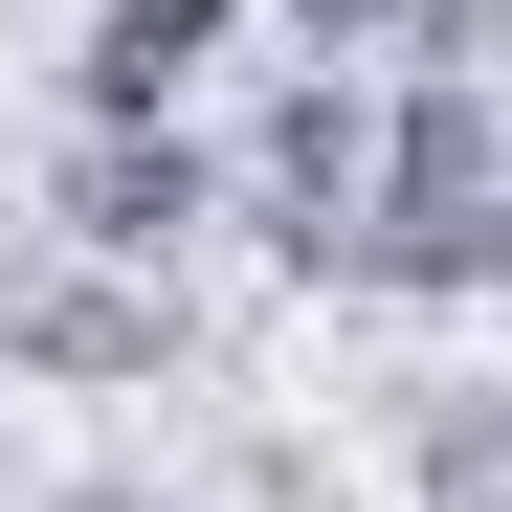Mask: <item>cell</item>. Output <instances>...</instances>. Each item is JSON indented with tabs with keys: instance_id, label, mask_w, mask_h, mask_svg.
I'll use <instances>...</instances> for the list:
<instances>
[{
	"instance_id": "cell-1",
	"label": "cell",
	"mask_w": 512,
	"mask_h": 512,
	"mask_svg": "<svg viewBox=\"0 0 512 512\" xmlns=\"http://www.w3.org/2000/svg\"><path fill=\"white\" fill-rule=\"evenodd\" d=\"M45 223H67V268L179 290L201 245H223V156H201V134H67V156H45Z\"/></svg>"
},
{
	"instance_id": "cell-2",
	"label": "cell",
	"mask_w": 512,
	"mask_h": 512,
	"mask_svg": "<svg viewBox=\"0 0 512 512\" xmlns=\"http://www.w3.org/2000/svg\"><path fill=\"white\" fill-rule=\"evenodd\" d=\"M245 0H67V134H201Z\"/></svg>"
},
{
	"instance_id": "cell-3",
	"label": "cell",
	"mask_w": 512,
	"mask_h": 512,
	"mask_svg": "<svg viewBox=\"0 0 512 512\" xmlns=\"http://www.w3.org/2000/svg\"><path fill=\"white\" fill-rule=\"evenodd\" d=\"M0 357H45V379H179V290H134V268H0Z\"/></svg>"
},
{
	"instance_id": "cell-4",
	"label": "cell",
	"mask_w": 512,
	"mask_h": 512,
	"mask_svg": "<svg viewBox=\"0 0 512 512\" xmlns=\"http://www.w3.org/2000/svg\"><path fill=\"white\" fill-rule=\"evenodd\" d=\"M45 512H179V490H156V468H90V490H45Z\"/></svg>"
},
{
	"instance_id": "cell-5",
	"label": "cell",
	"mask_w": 512,
	"mask_h": 512,
	"mask_svg": "<svg viewBox=\"0 0 512 512\" xmlns=\"http://www.w3.org/2000/svg\"><path fill=\"white\" fill-rule=\"evenodd\" d=\"M0 490H23V446H0Z\"/></svg>"
},
{
	"instance_id": "cell-6",
	"label": "cell",
	"mask_w": 512,
	"mask_h": 512,
	"mask_svg": "<svg viewBox=\"0 0 512 512\" xmlns=\"http://www.w3.org/2000/svg\"><path fill=\"white\" fill-rule=\"evenodd\" d=\"M0 23H23V0H0Z\"/></svg>"
}]
</instances>
